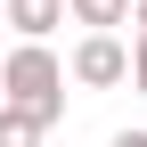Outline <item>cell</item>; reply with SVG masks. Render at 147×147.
I'll return each instance as SVG.
<instances>
[{"label": "cell", "instance_id": "1", "mask_svg": "<svg viewBox=\"0 0 147 147\" xmlns=\"http://www.w3.org/2000/svg\"><path fill=\"white\" fill-rule=\"evenodd\" d=\"M0 106L33 115L41 131L65 115V65H57V49H49V41H16L8 57H0Z\"/></svg>", "mask_w": 147, "mask_h": 147}, {"label": "cell", "instance_id": "2", "mask_svg": "<svg viewBox=\"0 0 147 147\" xmlns=\"http://www.w3.org/2000/svg\"><path fill=\"white\" fill-rule=\"evenodd\" d=\"M74 82H82V90H115V82H131V49H123L115 41V33H90V41L82 49H74Z\"/></svg>", "mask_w": 147, "mask_h": 147}, {"label": "cell", "instance_id": "3", "mask_svg": "<svg viewBox=\"0 0 147 147\" xmlns=\"http://www.w3.org/2000/svg\"><path fill=\"white\" fill-rule=\"evenodd\" d=\"M0 25H16V41H49V33L65 25V0H8Z\"/></svg>", "mask_w": 147, "mask_h": 147}, {"label": "cell", "instance_id": "4", "mask_svg": "<svg viewBox=\"0 0 147 147\" xmlns=\"http://www.w3.org/2000/svg\"><path fill=\"white\" fill-rule=\"evenodd\" d=\"M65 16H74V25H90V33H115L123 16H131V0H65Z\"/></svg>", "mask_w": 147, "mask_h": 147}, {"label": "cell", "instance_id": "5", "mask_svg": "<svg viewBox=\"0 0 147 147\" xmlns=\"http://www.w3.org/2000/svg\"><path fill=\"white\" fill-rule=\"evenodd\" d=\"M0 147H41V123L16 115V106H0Z\"/></svg>", "mask_w": 147, "mask_h": 147}, {"label": "cell", "instance_id": "6", "mask_svg": "<svg viewBox=\"0 0 147 147\" xmlns=\"http://www.w3.org/2000/svg\"><path fill=\"white\" fill-rule=\"evenodd\" d=\"M131 82H139V98H147V25H139V41H131Z\"/></svg>", "mask_w": 147, "mask_h": 147}, {"label": "cell", "instance_id": "7", "mask_svg": "<svg viewBox=\"0 0 147 147\" xmlns=\"http://www.w3.org/2000/svg\"><path fill=\"white\" fill-rule=\"evenodd\" d=\"M106 147H147V131H115V139H106Z\"/></svg>", "mask_w": 147, "mask_h": 147}, {"label": "cell", "instance_id": "8", "mask_svg": "<svg viewBox=\"0 0 147 147\" xmlns=\"http://www.w3.org/2000/svg\"><path fill=\"white\" fill-rule=\"evenodd\" d=\"M139 25H147V0H139Z\"/></svg>", "mask_w": 147, "mask_h": 147}]
</instances>
